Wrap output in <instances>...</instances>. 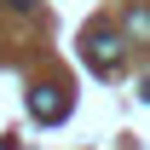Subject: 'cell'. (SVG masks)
Returning a JSON list of instances; mask_svg holds the SVG:
<instances>
[{"instance_id": "obj_3", "label": "cell", "mask_w": 150, "mask_h": 150, "mask_svg": "<svg viewBox=\"0 0 150 150\" xmlns=\"http://www.w3.org/2000/svg\"><path fill=\"white\" fill-rule=\"evenodd\" d=\"M127 29H133V35H150V12H144V6H133V12H127Z\"/></svg>"}, {"instance_id": "obj_4", "label": "cell", "mask_w": 150, "mask_h": 150, "mask_svg": "<svg viewBox=\"0 0 150 150\" xmlns=\"http://www.w3.org/2000/svg\"><path fill=\"white\" fill-rule=\"evenodd\" d=\"M144 98H150V81H144Z\"/></svg>"}, {"instance_id": "obj_2", "label": "cell", "mask_w": 150, "mask_h": 150, "mask_svg": "<svg viewBox=\"0 0 150 150\" xmlns=\"http://www.w3.org/2000/svg\"><path fill=\"white\" fill-rule=\"evenodd\" d=\"M29 115H35V121H64V115H69L64 87H29Z\"/></svg>"}, {"instance_id": "obj_1", "label": "cell", "mask_w": 150, "mask_h": 150, "mask_svg": "<svg viewBox=\"0 0 150 150\" xmlns=\"http://www.w3.org/2000/svg\"><path fill=\"white\" fill-rule=\"evenodd\" d=\"M87 64H93L98 75H115V64H121V40H115L110 29H93V35H87Z\"/></svg>"}]
</instances>
